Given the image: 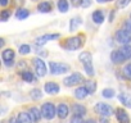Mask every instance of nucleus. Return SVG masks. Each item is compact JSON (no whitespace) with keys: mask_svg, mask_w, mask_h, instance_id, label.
Masks as SVG:
<instances>
[{"mask_svg":"<svg viewBox=\"0 0 131 123\" xmlns=\"http://www.w3.org/2000/svg\"><path fill=\"white\" fill-rule=\"evenodd\" d=\"M79 59H80L81 63L84 64L86 75L88 76H94L95 72H94V67H93V56H91V54L88 53V51H82L79 55Z\"/></svg>","mask_w":131,"mask_h":123,"instance_id":"nucleus-1","label":"nucleus"},{"mask_svg":"<svg viewBox=\"0 0 131 123\" xmlns=\"http://www.w3.org/2000/svg\"><path fill=\"white\" fill-rule=\"evenodd\" d=\"M49 68H50V73L51 75H63L70 72V66L66 63H58V61H50L49 63Z\"/></svg>","mask_w":131,"mask_h":123,"instance_id":"nucleus-2","label":"nucleus"},{"mask_svg":"<svg viewBox=\"0 0 131 123\" xmlns=\"http://www.w3.org/2000/svg\"><path fill=\"white\" fill-rule=\"evenodd\" d=\"M41 113H42V117L48 120H51L55 115H57V108L54 106L53 103H45L42 104L41 106Z\"/></svg>","mask_w":131,"mask_h":123,"instance_id":"nucleus-3","label":"nucleus"},{"mask_svg":"<svg viewBox=\"0 0 131 123\" xmlns=\"http://www.w3.org/2000/svg\"><path fill=\"white\" fill-rule=\"evenodd\" d=\"M82 45H84V37L82 36H75V37H71L66 41L64 47L67 50H77Z\"/></svg>","mask_w":131,"mask_h":123,"instance_id":"nucleus-4","label":"nucleus"},{"mask_svg":"<svg viewBox=\"0 0 131 123\" xmlns=\"http://www.w3.org/2000/svg\"><path fill=\"white\" fill-rule=\"evenodd\" d=\"M95 113H98L99 115H103V117H111L113 114V108L105 103H98L94 108Z\"/></svg>","mask_w":131,"mask_h":123,"instance_id":"nucleus-5","label":"nucleus"},{"mask_svg":"<svg viewBox=\"0 0 131 123\" xmlns=\"http://www.w3.org/2000/svg\"><path fill=\"white\" fill-rule=\"evenodd\" d=\"M81 82H84V77H82V75H80V73H77V72L72 73L71 76L66 77V78L63 80V83L67 86V87L79 85V83H81Z\"/></svg>","mask_w":131,"mask_h":123,"instance_id":"nucleus-6","label":"nucleus"},{"mask_svg":"<svg viewBox=\"0 0 131 123\" xmlns=\"http://www.w3.org/2000/svg\"><path fill=\"white\" fill-rule=\"evenodd\" d=\"M116 41L119 45H128L131 42V33L126 30H118L116 32Z\"/></svg>","mask_w":131,"mask_h":123,"instance_id":"nucleus-7","label":"nucleus"},{"mask_svg":"<svg viewBox=\"0 0 131 123\" xmlns=\"http://www.w3.org/2000/svg\"><path fill=\"white\" fill-rule=\"evenodd\" d=\"M34 66H35V71H36L39 77H44L46 75V64L41 58H35L34 59Z\"/></svg>","mask_w":131,"mask_h":123,"instance_id":"nucleus-8","label":"nucleus"},{"mask_svg":"<svg viewBox=\"0 0 131 123\" xmlns=\"http://www.w3.org/2000/svg\"><path fill=\"white\" fill-rule=\"evenodd\" d=\"M59 37V33H46V35H42V36H39L35 41H36V45H45L48 41H51V40H55Z\"/></svg>","mask_w":131,"mask_h":123,"instance_id":"nucleus-9","label":"nucleus"},{"mask_svg":"<svg viewBox=\"0 0 131 123\" xmlns=\"http://www.w3.org/2000/svg\"><path fill=\"white\" fill-rule=\"evenodd\" d=\"M68 113H70L68 106L66 105L64 103H60V104L57 106V115H58L60 119H66V118L68 117Z\"/></svg>","mask_w":131,"mask_h":123,"instance_id":"nucleus-10","label":"nucleus"},{"mask_svg":"<svg viewBox=\"0 0 131 123\" xmlns=\"http://www.w3.org/2000/svg\"><path fill=\"white\" fill-rule=\"evenodd\" d=\"M44 90L49 95H55V94L59 92V86L55 82H46L45 86H44Z\"/></svg>","mask_w":131,"mask_h":123,"instance_id":"nucleus-11","label":"nucleus"},{"mask_svg":"<svg viewBox=\"0 0 131 123\" xmlns=\"http://www.w3.org/2000/svg\"><path fill=\"white\" fill-rule=\"evenodd\" d=\"M116 117H117L118 123H130V117H128V114L126 113V110H123V109H121V108L116 110Z\"/></svg>","mask_w":131,"mask_h":123,"instance_id":"nucleus-12","label":"nucleus"},{"mask_svg":"<svg viewBox=\"0 0 131 123\" xmlns=\"http://www.w3.org/2000/svg\"><path fill=\"white\" fill-rule=\"evenodd\" d=\"M111 60H112V63H114V64H119V63H122V61H125L126 59H125V56L122 55V53L118 49V50H113L111 53Z\"/></svg>","mask_w":131,"mask_h":123,"instance_id":"nucleus-13","label":"nucleus"},{"mask_svg":"<svg viewBox=\"0 0 131 123\" xmlns=\"http://www.w3.org/2000/svg\"><path fill=\"white\" fill-rule=\"evenodd\" d=\"M72 113L73 115H77V117H84L86 114V108L81 104H73L72 105Z\"/></svg>","mask_w":131,"mask_h":123,"instance_id":"nucleus-14","label":"nucleus"},{"mask_svg":"<svg viewBox=\"0 0 131 123\" xmlns=\"http://www.w3.org/2000/svg\"><path fill=\"white\" fill-rule=\"evenodd\" d=\"M118 100L126 106V108H131V94L128 92H122L118 95Z\"/></svg>","mask_w":131,"mask_h":123,"instance_id":"nucleus-15","label":"nucleus"},{"mask_svg":"<svg viewBox=\"0 0 131 123\" xmlns=\"http://www.w3.org/2000/svg\"><path fill=\"white\" fill-rule=\"evenodd\" d=\"M14 56H16V53H14L13 49H5L2 53V58H3L4 61H12L14 59Z\"/></svg>","mask_w":131,"mask_h":123,"instance_id":"nucleus-16","label":"nucleus"},{"mask_svg":"<svg viewBox=\"0 0 131 123\" xmlns=\"http://www.w3.org/2000/svg\"><path fill=\"white\" fill-rule=\"evenodd\" d=\"M88 95H89V92H88V89H86L85 86H80V87H77L76 91H75V97L79 99V100L85 99Z\"/></svg>","mask_w":131,"mask_h":123,"instance_id":"nucleus-17","label":"nucleus"},{"mask_svg":"<svg viewBox=\"0 0 131 123\" xmlns=\"http://www.w3.org/2000/svg\"><path fill=\"white\" fill-rule=\"evenodd\" d=\"M51 9H53V5L49 2H41L37 5V10L40 13H49V12H51Z\"/></svg>","mask_w":131,"mask_h":123,"instance_id":"nucleus-18","label":"nucleus"},{"mask_svg":"<svg viewBox=\"0 0 131 123\" xmlns=\"http://www.w3.org/2000/svg\"><path fill=\"white\" fill-rule=\"evenodd\" d=\"M28 113H30V115L32 117V120H34L35 123L40 122V119H41V117H42L41 110H39L37 108H31V109L28 110Z\"/></svg>","mask_w":131,"mask_h":123,"instance_id":"nucleus-19","label":"nucleus"},{"mask_svg":"<svg viewBox=\"0 0 131 123\" xmlns=\"http://www.w3.org/2000/svg\"><path fill=\"white\" fill-rule=\"evenodd\" d=\"M18 120H19V123H32L34 120H32V117L30 115V113H27V112H21V113H18Z\"/></svg>","mask_w":131,"mask_h":123,"instance_id":"nucleus-20","label":"nucleus"},{"mask_svg":"<svg viewBox=\"0 0 131 123\" xmlns=\"http://www.w3.org/2000/svg\"><path fill=\"white\" fill-rule=\"evenodd\" d=\"M91 18H93L94 23H96V24H102V23L104 22V13H103L102 10H95V12L93 13Z\"/></svg>","mask_w":131,"mask_h":123,"instance_id":"nucleus-21","label":"nucleus"},{"mask_svg":"<svg viewBox=\"0 0 131 123\" xmlns=\"http://www.w3.org/2000/svg\"><path fill=\"white\" fill-rule=\"evenodd\" d=\"M57 7H58V10H59L60 13H67V12H68V8H70L67 0H58Z\"/></svg>","mask_w":131,"mask_h":123,"instance_id":"nucleus-22","label":"nucleus"},{"mask_svg":"<svg viewBox=\"0 0 131 123\" xmlns=\"http://www.w3.org/2000/svg\"><path fill=\"white\" fill-rule=\"evenodd\" d=\"M81 23H82V21H81L80 17H75V18H72L71 22H70V31H76V30L81 26Z\"/></svg>","mask_w":131,"mask_h":123,"instance_id":"nucleus-23","label":"nucleus"},{"mask_svg":"<svg viewBox=\"0 0 131 123\" xmlns=\"http://www.w3.org/2000/svg\"><path fill=\"white\" fill-rule=\"evenodd\" d=\"M30 16V12L27 10V9H25V8H19L18 10H17V13H16V18L17 19H26L27 17Z\"/></svg>","mask_w":131,"mask_h":123,"instance_id":"nucleus-24","label":"nucleus"},{"mask_svg":"<svg viewBox=\"0 0 131 123\" xmlns=\"http://www.w3.org/2000/svg\"><path fill=\"white\" fill-rule=\"evenodd\" d=\"M119 51L122 53V55L125 56V59H130L131 58V46L130 45H122L119 47Z\"/></svg>","mask_w":131,"mask_h":123,"instance_id":"nucleus-25","label":"nucleus"},{"mask_svg":"<svg viewBox=\"0 0 131 123\" xmlns=\"http://www.w3.org/2000/svg\"><path fill=\"white\" fill-rule=\"evenodd\" d=\"M85 87L88 89V92H89L90 95H93V94H95V91H96V82H94V81H86Z\"/></svg>","mask_w":131,"mask_h":123,"instance_id":"nucleus-26","label":"nucleus"},{"mask_svg":"<svg viewBox=\"0 0 131 123\" xmlns=\"http://www.w3.org/2000/svg\"><path fill=\"white\" fill-rule=\"evenodd\" d=\"M21 77H22V80L25 82H32L34 81V75L31 72H28V71H23L21 73Z\"/></svg>","mask_w":131,"mask_h":123,"instance_id":"nucleus-27","label":"nucleus"},{"mask_svg":"<svg viewBox=\"0 0 131 123\" xmlns=\"http://www.w3.org/2000/svg\"><path fill=\"white\" fill-rule=\"evenodd\" d=\"M102 95H103V97L112 99V97L116 95V92H114V90H113V89H104V90L102 91Z\"/></svg>","mask_w":131,"mask_h":123,"instance_id":"nucleus-28","label":"nucleus"},{"mask_svg":"<svg viewBox=\"0 0 131 123\" xmlns=\"http://www.w3.org/2000/svg\"><path fill=\"white\" fill-rule=\"evenodd\" d=\"M31 97L34 99V100H39V99H41L42 97V94H41V91L39 90V89H34V90H31Z\"/></svg>","mask_w":131,"mask_h":123,"instance_id":"nucleus-29","label":"nucleus"},{"mask_svg":"<svg viewBox=\"0 0 131 123\" xmlns=\"http://www.w3.org/2000/svg\"><path fill=\"white\" fill-rule=\"evenodd\" d=\"M131 3V0H117V8H126Z\"/></svg>","mask_w":131,"mask_h":123,"instance_id":"nucleus-30","label":"nucleus"},{"mask_svg":"<svg viewBox=\"0 0 131 123\" xmlns=\"http://www.w3.org/2000/svg\"><path fill=\"white\" fill-rule=\"evenodd\" d=\"M30 51H31L30 45H21V46H19V53H21V54L26 55V54H28Z\"/></svg>","mask_w":131,"mask_h":123,"instance_id":"nucleus-31","label":"nucleus"},{"mask_svg":"<svg viewBox=\"0 0 131 123\" xmlns=\"http://www.w3.org/2000/svg\"><path fill=\"white\" fill-rule=\"evenodd\" d=\"M123 75H125L128 80H131V64H127V66L123 68Z\"/></svg>","mask_w":131,"mask_h":123,"instance_id":"nucleus-32","label":"nucleus"},{"mask_svg":"<svg viewBox=\"0 0 131 123\" xmlns=\"http://www.w3.org/2000/svg\"><path fill=\"white\" fill-rule=\"evenodd\" d=\"M10 17V10H8V9H4L3 12H2V21L3 22H5V21H8V18Z\"/></svg>","mask_w":131,"mask_h":123,"instance_id":"nucleus-33","label":"nucleus"},{"mask_svg":"<svg viewBox=\"0 0 131 123\" xmlns=\"http://www.w3.org/2000/svg\"><path fill=\"white\" fill-rule=\"evenodd\" d=\"M123 30H126L127 32L131 33V18L127 19V21H125V23H123Z\"/></svg>","mask_w":131,"mask_h":123,"instance_id":"nucleus-34","label":"nucleus"},{"mask_svg":"<svg viewBox=\"0 0 131 123\" xmlns=\"http://www.w3.org/2000/svg\"><path fill=\"white\" fill-rule=\"evenodd\" d=\"M70 123H84V120H82V117H77V115H73Z\"/></svg>","mask_w":131,"mask_h":123,"instance_id":"nucleus-35","label":"nucleus"},{"mask_svg":"<svg viewBox=\"0 0 131 123\" xmlns=\"http://www.w3.org/2000/svg\"><path fill=\"white\" fill-rule=\"evenodd\" d=\"M36 53L40 54V55H42V56H46V55H48V53H46L45 50L40 49V45H36Z\"/></svg>","mask_w":131,"mask_h":123,"instance_id":"nucleus-36","label":"nucleus"},{"mask_svg":"<svg viewBox=\"0 0 131 123\" xmlns=\"http://www.w3.org/2000/svg\"><path fill=\"white\" fill-rule=\"evenodd\" d=\"M71 3H72V5H73V7H81L82 0H71Z\"/></svg>","mask_w":131,"mask_h":123,"instance_id":"nucleus-37","label":"nucleus"},{"mask_svg":"<svg viewBox=\"0 0 131 123\" xmlns=\"http://www.w3.org/2000/svg\"><path fill=\"white\" fill-rule=\"evenodd\" d=\"M89 5H90V0H82V4H81L82 8H88Z\"/></svg>","mask_w":131,"mask_h":123,"instance_id":"nucleus-38","label":"nucleus"},{"mask_svg":"<svg viewBox=\"0 0 131 123\" xmlns=\"http://www.w3.org/2000/svg\"><path fill=\"white\" fill-rule=\"evenodd\" d=\"M99 122H100V123H109V122H108V117H103V115H100Z\"/></svg>","mask_w":131,"mask_h":123,"instance_id":"nucleus-39","label":"nucleus"},{"mask_svg":"<svg viewBox=\"0 0 131 123\" xmlns=\"http://www.w3.org/2000/svg\"><path fill=\"white\" fill-rule=\"evenodd\" d=\"M8 3H9V0H0V5L2 7H7Z\"/></svg>","mask_w":131,"mask_h":123,"instance_id":"nucleus-40","label":"nucleus"},{"mask_svg":"<svg viewBox=\"0 0 131 123\" xmlns=\"http://www.w3.org/2000/svg\"><path fill=\"white\" fill-rule=\"evenodd\" d=\"M9 123H19V120H18V118H10Z\"/></svg>","mask_w":131,"mask_h":123,"instance_id":"nucleus-41","label":"nucleus"},{"mask_svg":"<svg viewBox=\"0 0 131 123\" xmlns=\"http://www.w3.org/2000/svg\"><path fill=\"white\" fill-rule=\"evenodd\" d=\"M113 17H114V12H112V13H111V17H109V19H111V21H113Z\"/></svg>","mask_w":131,"mask_h":123,"instance_id":"nucleus-42","label":"nucleus"},{"mask_svg":"<svg viewBox=\"0 0 131 123\" xmlns=\"http://www.w3.org/2000/svg\"><path fill=\"white\" fill-rule=\"evenodd\" d=\"M86 123H96V122H95V120H94V119H89V120H88V122H86Z\"/></svg>","mask_w":131,"mask_h":123,"instance_id":"nucleus-43","label":"nucleus"},{"mask_svg":"<svg viewBox=\"0 0 131 123\" xmlns=\"http://www.w3.org/2000/svg\"><path fill=\"white\" fill-rule=\"evenodd\" d=\"M19 2H21V3H23V0H16L14 4H17V5H18V3H19Z\"/></svg>","mask_w":131,"mask_h":123,"instance_id":"nucleus-44","label":"nucleus"},{"mask_svg":"<svg viewBox=\"0 0 131 123\" xmlns=\"http://www.w3.org/2000/svg\"><path fill=\"white\" fill-rule=\"evenodd\" d=\"M98 3H105V2H108V0H96Z\"/></svg>","mask_w":131,"mask_h":123,"instance_id":"nucleus-45","label":"nucleus"},{"mask_svg":"<svg viewBox=\"0 0 131 123\" xmlns=\"http://www.w3.org/2000/svg\"><path fill=\"white\" fill-rule=\"evenodd\" d=\"M108 2H111V0H108Z\"/></svg>","mask_w":131,"mask_h":123,"instance_id":"nucleus-46","label":"nucleus"},{"mask_svg":"<svg viewBox=\"0 0 131 123\" xmlns=\"http://www.w3.org/2000/svg\"><path fill=\"white\" fill-rule=\"evenodd\" d=\"M130 18H131V16H130Z\"/></svg>","mask_w":131,"mask_h":123,"instance_id":"nucleus-47","label":"nucleus"}]
</instances>
